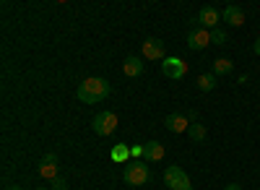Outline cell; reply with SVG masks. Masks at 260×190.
<instances>
[{"instance_id": "cell-1", "label": "cell", "mask_w": 260, "mask_h": 190, "mask_svg": "<svg viewBox=\"0 0 260 190\" xmlns=\"http://www.w3.org/2000/svg\"><path fill=\"white\" fill-rule=\"evenodd\" d=\"M76 97H78V102H83V104H96V102H102V99L110 97V83H107L104 78H99V76H89V78H83V81L78 83Z\"/></svg>"}, {"instance_id": "cell-2", "label": "cell", "mask_w": 260, "mask_h": 190, "mask_svg": "<svg viewBox=\"0 0 260 190\" xmlns=\"http://www.w3.org/2000/svg\"><path fill=\"white\" fill-rule=\"evenodd\" d=\"M148 177H151V172H148V164H146V162L133 159V162H127V164H125L122 180H125L127 185H133V187L146 185V182H148Z\"/></svg>"}, {"instance_id": "cell-3", "label": "cell", "mask_w": 260, "mask_h": 190, "mask_svg": "<svg viewBox=\"0 0 260 190\" xmlns=\"http://www.w3.org/2000/svg\"><path fill=\"white\" fill-rule=\"evenodd\" d=\"M164 185L169 190H192V182H190L187 172L182 170V167H177V164H169L164 170Z\"/></svg>"}, {"instance_id": "cell-4", "label": "cell", "mask_w": 260, "mask_h": 190, "mask_svg": "<svg viewBox=\"0 0 260 190\" xmlns=\"http://www.w3.org/2000/svg\"><path fill=\"white\" fill-rule=\"evenodd\" d=\"M117 115L115 112H99L96 117H94V122H91V128H94V133L96 136H112L115 131H117Z\"/></svg>"}, {"instance_id": "cell-5", "label": "cell", "mask_w": 260, "mask_h": 190, "mask_svg": "<svg viewBox=\"0 0 260 190\" xmlns=\"http://www.w3.org/2000/svg\"><path fill=\"white\" fill-rule=\"evenodd\" d=\"M37 172L39 177H45V180H57L60 177V162H57V154H45L39 159V167H37Z\"/></svg>"}, {"instance_id": "cell-6", "label": "cell", "mask_w": 260, "mask_h": 190, "mask_svg": "<svg viewBox=\"0 0 260 190\" xmlns=\"http://www.w3.org/2000/svg\"><path fill=\"white\" fill-rule=\"evenodd\" d=\"M161 71H164L167 78L180 81V78L187 73V66H185L182 57H164V60H161Z\"/></svg>"}, {"instance_id": "cell-7", "label": "cell", "mask_w": 260, "mask_h": 190, "mask_svg": "<svg viewBox=\"0 0 260 190\" xmlns=\"http://www.w3.org/2000/svg\"><path fill=\"white\" fill-rule=\"evenodd\" d=\"M141 52H143L146 60H161V55H164V42H161L159 37H146Z\"/></svg>"}, {"instance_id": "cell-8", "label": "cell", "mask_w": 260, "mask_h": 190, "mask_svg": "<svg viewBox=\"0 0 260 190\" xmlns=\"http://www.w3.org/2000/svg\"><path fill=\"white\" fill-rule=\"evenodd\" d=\"M211 45V31L208 29H192L187 34V47L190 50H206Z\"/></svg>"}, {"instance_id": "cell-9", "label": "cell", "mask_w": 260, "mask_h": 190, "mask_svg": "<svg viewBox=\"0 0 260 190\" xmlns=\"http://www.w3.org/2000/svg\"><path fill=\"white\" fill-rule=\"evenodd\" d=\"M164 125H167V131L172 133H187L190 131V117L180 115V112H172L164 117Z\"/></svg>"}, {"instance_id": "cell-10", "label": "cell", "mask_w": 260, "mask_h": 190, "mask_svg": "<svg viewBox=\"0 0 260 190\" xmlns=\"http://www.w3.org/2000/svg\"><path fill=\"white\" fill-rule=\"evenodd\" d=\"M198 21H201V29H216V26H219V21H221V13L216 11L213 6H206V8H201Z\"/></svg>"}, {"instance_id": "cell-11", "label": "cell", "mask_w": 260, "mask_h": 190, "mask_svg": "<svg viewBox=\"0 0 260 190\" xmlns=\"http://www.w3.org/2000/svg\"><path fill=\"white\" fill-rule=\"evenodd\" d=\"M122 71H125L127 78H138V76H143V60H141L138 55H127L125 62H122Z\"/></svg>"}, {"instance_id": "cell-12", "label": "cell", "mask_w": 260, "mask_h": 190, "mask_svg": "<svg viewBox=\"0 0 260 190\" xmlns=\"http://www.w3.org/2000/svg\"><path fill=\"white\" fill-rule=\"evenodd\" d=\"M221 18L226 21L229 26H242V24H245V11H242L240 6H226V8L221 11Z\"/></svg>"}, {"instance_id": "cell-13", "label": "cell", "mask_w": 260, "mask_h": 190, "mask_svg": "<svg viewBox=\"0 0 260 190\" xmlns=\"http://www.w3.org/2000/svg\"><path fill=\"white\" fill-rule=\"evenodd\" d=\"M143 146H146L143 159H148V162H161V159H164V146H161L159 141H148V143H143Z\"/></svg>"}, {"instance_id": "cell-14", "label": "cell", "mask_w": 260, "mask_h": 190, "mask_svg": "<svg viewBox=\"0 0 260 190\" xmlns=\"http://www.w3.org/2000/svg\"><path fill=\"white\" fill-rule=\"evenodd\" d=\"M234 71V62L226 60V57H219V60H213V76H229Z\"/></svg>"}, {"instance_id": "cell-15", "label": "cell", "mask_w": 260, "mask_h": 190, "mask_svg": "<svg viewBox=\"0 0 260 190\" xmlns=\"http://www.w3.org/2000/svg\"><path fill=\"white\" fill-rule=\"evenodd\" d=\"M187 136H190V141H195V143H203V141H206V125H203V122H190Z\"/></svg>"}, {"instance_id": "cell-16", "label": "cell", "mask_w": 260, "mask_h": 190, "mask_svg": "<svg viewBox=\"0 0 260 190\" xmlns=\"http://www.w3.org/2000/svg\"><path fill=\"white\" fill-rule=\"evenodd\" d=\"M198 89H201V91H213V89H216V76H213V73L198 76Z\"/></svg>"}, {"instance_id": "cell-17", "label": "cell", "mask_w": 260, "mask_h": 190, "mask_svg": "<svg viewBox=\"0 0 260 190\" xmlns=\"http://www.w3.org/2000/svg\"><path fill=\"white\" fill-rule=\"evenodd\" d=\"M127 159H130V149H127L125 143H117L115 149H112V162L120 164V162H127Z\"/></svg>"}, {"instance_id": "cell-18", "label": "cell", "mask_w": 260, "mask_h": 190, "mask_svg": "<svg viewBox=\"0 0 260 190\" xmlns=\"http://www.w3.org/2000/svg\"><path fill=\"white\" fill-rule=\"evenodd\" d=\"M211 42H213V45H226V42H229V37L224 34V29H219V26H216V29H211Z\"/></svg>"}, {"instance_id": "cell-19", "label": "cell", "mask_w": 260, "mask_h": 190, "mask_svg": "<svg viewBox=\"0 0 260 190\" xmlns=\"http://www.w3.org/2000/svg\"><path fill=\"white\" fill-rule=\"evenodd\" d=\"M146 154V146H133V149H130V156L133 159H141Z\"/></svg>"}, {"instance_id": "cell-20", "label": "cell", "mask_w": 260, "mask_h": 190, "mask_svg": "<svg viewBox=\"0 0 260 190\" xmlns=\"http://www.w3.org/2000/svg\"><path fill=\"white\" fill-rule=\"evenodd\" d=\"M50 185H52L50 190H68V185H65V180H62V177H57V180H52Z\"/></svg>"}, {"instance_id": "cell-21", "label": "cell", "mask_w": 260, "mask_h": 190, "mask_svg": "<svg viewBox=\"0 0 260 190\" xmlns=\"http://www.w3.org/2000/svg\"><path fill=\"white\" fill-rule=\"evenodd\" d=\"M224 190H242V187H240V182H229Z\"/></svg>"}, {"instance_id": "cell-22", "label": "cell", "mask_w": 260, "mask_h": 190, "mask_svg": "<svg viewBox=\"0 0 260 190\" xmlns=\"http://www.w3.org/2000/svg\"><path fill=\"white\" fill-rule=\"evenodd\" d=\"M252 50H255V55L260 57V39H255V45H252Z\"/></svg>"}, {"instance_id": "cell-23", "label": "cell", "mask_w": 260, "mask_h": 190, "mask_svg": "<svg viewBox=\"0 0 260 190\" xmlns=\"http://www.w3.org/2000/svg\"><path fill=\"white\" fill-rule=\"evenodd\" d=\"M6 190H24L21 185H6Z\"/></svg>"}, {"instance_id": "cell-24", "label": "cell", "mask_w": 260, "mask_h": 190, "mask_svg": "<svg viewBox=\"0 0 260 190\" xmlns=\"http://www.w3.org/2000/svg\"><path fill=\"white\" fill-rule=\"evenodd\" d=\"M34 190H47V187H34Z\"/></svg>"}]
</instances>
